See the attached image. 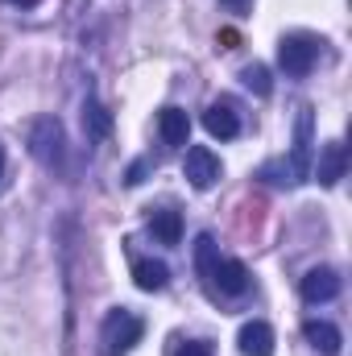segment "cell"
I'll use <instances>...</instances> for the list:
<instances>
[{
  "label": "cell",
  "mask_w": 352,
  "mask_h": 356,
  "mask_svg": "<svg viewBox=\"0 0 352 356\" xmlns=\"http://www.w3.org/2000/svg\"><path fill=\"white\" fill-rule=\"evenodd\" d=\"M186 178H191V186H199V191L216 186V178H220V158H216L207 145H191V149H186Z\"/></svg>",
  "instance_id": "6"
},
{
  "label": "cell",
  "mask_w": 352,
  "mask_h": 356,
  "mask_svg": "<svg viewBox=\"0 0 352 356\" xmlns=\"http://www.w3.org/2000/svg\"><path fill=\"white\" fill-rule=\"evenodd\" d=\"M0 178H4V149H0Z\"/></svg>",
  "instance_id": "21"
},
{
  "label": "cell",
  "mask_w": 352,
  "mask_h": 356,
  "mask_svg": "<svg viewBox=\"0 0 352 356\" xmlns=\"http://www.w3.org/2000/svg\"><path fill=\"white\" fill-rule=\"evenodd\" d=\"M311 129H315V112L311 108H303L298 112V124H294V149H290V166H286V175L290 182H303V178H311Z\"/></svg>",
  "instance_id": "4"
},
{
  "label": "cell",
  "mask_w": 352,
  "mask_h": 356,
  "mask_svg": "<svg viewBox=\"0 0 352 356\" xmlns=\"http://www.w3.org/2000/svg\"><path fill=\"white\" fill-rule=\"evenodd\" d=\"M67 141H63V124L54 120V116H42L38 124H33V133H29V149H33V158L42 162V166H63V149Z\"/></svg>",
  "instance_id": "3"
},
{
  "label": "cell",
  "mask_w": 352,
  "mask_h": 356,
  "mask_svg": "<svg viewBox=\"0 0 352 356\" xmlns=\"http://www.w3.org/2000/svg\"><path fill=\"white\" fill-rule=\"evenodd\" d=\"M195 266H199V273H203V282H207V273H211V266H216V241L203 232L199 241H195Z\"/></svg>",
  "instance_id": "16"
},
{
  "label": "cell",
  "mask_w": 352,
  "mask_h": 356,
  "mask_svg": "<svg viewBox=\"0 0 352 356\" xmlns=\"http://www.w3.org/2000/svg\"><path fill=\"white\" fill-rule=\"evenodd\" d=\"M228 4H245V0H228Z\"/></svg>",
  "instance_id": "22"
},
{
  "label": "cell",
  "mask_w": 352,
  "mask_h": 356,
  "mask_svg": "<svg viewBox=\"0 0 352 356\" xmlns=\"http://www.w3.org/2000/svg\"><path fill=\"white\" fill-rule=\"evenodd\" d=\"M344 170H349V154H344V145H340V141H328L323 154H319V166H315L319 182H323V186H336V182L344 178Z\"/></svg>",
  "instance_id": "11"
},
{
  "label": "cell",
  "mask_w": 352,
  "mask_h": 356,
  "mask_svg": "<svg viewBox=\"0 0 352 356\" xmlns=\"http://www.w3.org/2000/svg\"><path fill=\"white\" fill-rule=\"evenodd\" d=\"M166 356H211V344H203V340H175Z\"/></svg>",
  "instance_id": "18"
},
{
  "label": "cell",
  "mask_w": 352,
  "mask_h": 356,
  "mask_svg": "<svg viewBox=\"0 0 352 356\" xmlns=\"http://www.w3.org/2000/svg\"><path fill=\"white\" fill-rule=\"evenodd\" d=\"M241 83H245L249 91H257V95H269V88H273V83H269V71H265L262 63L245 67V71H241Z\"/></svg>",
  "instance_id": "17"
},
{
  "label": "cell",
  "mask_w": 352,
  "mask_h": 356,
  "mask_svg": "<svg viewBox=\"0 0 352 356\" xmlns=\"http://www.w3.org/2000/svg\"><path fill=\"white\" fill-rule=\"evenodd\" d=\"M220 42H224V50H232V46H237V29H224Z\"/></svg>",
  "instance_id": "19"
},
{
  "label": "cell",
  "mask_w": 352,
  "mask_h": 356,
  "mask_svg": "<svg viewBox=\"0 0 352 356\" xmlns=\"http://www.w3.org/2000/svg\"><path fill=\"white\" fill-rule=\"evenodd\" d=\"M150 228H154V236L162 241V245H178L182 241V216L178 211H154V220H150Z\"/></svg>",
  "instance_id": "15"
},
{
  "label": "cell",
  "mask_w": 352,
  "mask_h": 356,
  "mask_svg": "<svg viewBox=\"0 0 352 356\" xmlns=\"http://www.w3.org/2000/svg\"><path fill=\"white\" fill-rule=\"evenodd\" d=\"M303 336H307V344H311L315 353H323V356H340V344H344L340 327H332V323H323V319H311V323L303 327Z\"/></svg>",
  "instance_id": "12"
},
{
  "label": "cell",
  "mask_w": 352,
  "mask_h": 356,
  "mask_svg": "<svg viewBox=\"0 0 352 356\" xmlns=\"http://www.w3.org/2000/svg\"><path fill=\"white\" fill-rule=\"evenodd\" d=\"M298 294H303L307 302H332V298L340 294V273H336V269H328V266L311 269V273L303 277Z\"/></svg>",
  "instance_id": "7"
},
{
  "label": "cell",
  "mask_w": 352,
  "mask_h": 356,
  "mask_svg": "<svg viewBox=\"0 0 352 356\" xmlns=\"http://www.w3.org/2000/svg\"><path fill=\"white\" fill-rule=\"evenodd\" d=\"M315 58H319V38H311V33H286L282 46H278V63H282V71L294 75V79L311 75Z\"/></svg>",
  "instance_id": "2"
},
{
  "label": "cell",
  "mask_w": 352,
  "mask_h": 356,
  "mask_svg": "<svg viewBox=\"0 0 352 356\" xmlns=\"http://www.w3.org/2000/svg\"><path fill=\"white\" fill-rule=\"evenodd\" d=\"M158 133H162V141L175 145V149L191 145V116H186L182 108H162V112H158Z\"/></svg>",
  "instance_id": "9"
},
{
  "label": "cell",
  "mask_w": 352,
  "mask_h": 356,
  "mask_svg": "<svg viewBox=\"0 0 352 356\" xmlns=\"http://www.w3.org/2000/svg\"><path fill=\"white\" fill-rule=\"evenodd\" d=\"M203 129H207L211 137H220V141H232V137L241 133V116H237V108H232L228 99H216V104L203 112Z\"/></svg>",
  "instance_id": "8"
},
{
  "label": "cell",
  "mask_w": 352,
  "mask_h": 356,
  "mask_svg": "<svg viewBox=\"0 0 352 356\" xmlns=\"http://www.w3.org/2000/svg\"><path fill=\"white\" fill-rule=\"evenodd\" d=\"M207 286L220 290V294H228V298H237V294L249 290V269L241 266V261H232V257H216V266L207 273Z\"/></svg>",
  "instance_id": "5"
},
{
  "label": "cell",
  "mask_w": 352,
  "mask_h": 356,
  "mask_svg": "<svg viewBox=\"0 0 352 356\" xmlns=\"http://www.w3.org/2000/svg\"><path fill=\"white\" fill-rule=\"evenodd\" d=\"M133 282H137L141 290H162V286L170 282V269L162 266V261H154V257H141V261L133 266Z\"/></svg>",
  "instance_id": "13"
},
{
  "label": "cell",
  "mask_w": 352,
  "mask_h": 356,
  "mask_svg": "<svg viewBox=\"0 0 352 356\" xmlns=\"http://www.w3.org/2000/svg\"><path fill=\"white\" fill-rule=\"evenodd\" d=\"M83 129H88V137H95V141H104L112 133V112L99 99H88L83 104Z\"/></svg>",
  "instance_id": "14"
},
{
  "label": "cell",
  "mask_w": 352,
  "mask_h": 356,
  "mask_svg": "<svg viewBox=\"0 0 352 356\" xmlns=\"http://www.w3.org/2000/svg\"><path fill=\"white\" fill-rule=\"evenodd\" d=\"M141 332H145V323H141V315H133V311H112L108 319H104V327H99V356H125L133 353V344L141 340Z\"/></svg>",
  "instance_id": "1"
},
{
  "label": "cell",
  "mask_w": 352,
  "mask_h": 356,
  "mask_svg": "<svg viewBox=\"0 0 352 356\" xmlns=\"http://www.w3.org/2000/svg\"><path fill=\"white\" fill-rule=\"evenodd\" d=\"M237 344H241V353L245 356H273V327L262 323V319H253V323L241 327Z\"/></svg>",
  "instance_id": "10"
},
{
  "label": "cell",
  "mask_w": 352,
  "mask_h": 356,
  "mask_svg": "<svg viewBox=\"0 0 352 356\" xmlns=\"http://www.w3.org/2000/svg\"><path fill=\"white\" fill-rule=\"evenodd\" d=\"M4 4H17V8H33L38 0H4Z\"/></svg>",
  "instance_id": "20"
}]
</instances>
